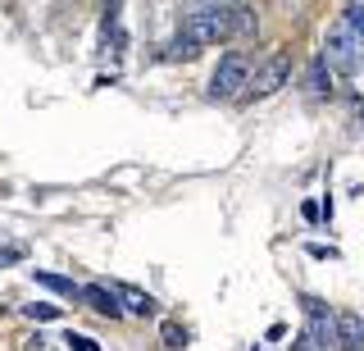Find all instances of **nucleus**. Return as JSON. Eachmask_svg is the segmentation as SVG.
Here are the masks:
<instances>
[{
    "label": "nucleus",
    "mask_w": 364,
    "mask_h": 351,
    "mask_svg": "<svg viewBox=\"0 0 364 351\" xmlns=\"http://www.w3.org/2000/svg\"><path fill=\"white\" fill-rule=\"evenodd\" d=\"M182 32L200 46L210 41H232V5H219V0H200L182 14Z\"/></svg>",
    "instance_id": "nucleus-1"
},
{
    "label": "nucleus",
    "mask_w": 364,
    "mask_h": 351,
    "mask_svg": "<svg viewBox=\"0 0 364 351\" xmlns=\"http://www.w3.org/2000/svg\"><path fill=\"white\" fill-rule=\"evenodd\" d=\"M328 60V69L337 73H360V55H364V41L350 32L346 23H333L323 32V51H318Z\"/></svg>",
    "instance_id": "nucleus-2"
},
{
    "label": "nucleus",
    "mask_w": 364,
    "mask_h": 351,
    "mask_svg": "<svg viewBox=\"0 0 364 351\" xmlns=\"http://www.w3.org/2000/svg\"><path fill=\"white\" fill-rule=\"evenodd\" d=\"M246 83H250V60L242 51H228L219 64H214V73H210V92L214 100H232V96H242L246 92Z\"/></svg>",
    "instance_id": "nucleus-3"
},
{
    "label": "nucleus",
    "mask_w": 364,
    "mask_h": 351,
    "mask_svg": "<svg viewBox=\"0 0 364 351\" xmlns=\"http://www.w3.org/2000/svg\"><path fill=\"white\" fill-rule=\"evenodd\" d=\"M287 78H291V55L287 51H278V55H269L264 60V69L259 73H250V83H246V100H264V96H273V92H282L287 87Z\"/></svg>",
    "instance_id": "nucleus-4"
},
{
    "label": "nucleus",
    "mask_w": 364,
    "mask_h": 351,
    "mask_svg": "<svg viewBox=\"0 0 364 351\" xmlns=\"http://www.w3.org/2000/svg\"><path fill=\"white\" fill-rule=\"evenodd\" d=\"M82 301L96 315H109V320H119V315H123V301H119V292H114L109 283H87V288H82Z\"/></svg>",
    "instance_id": "nucleus-5"
},
{
    "label": "nucleus",
    "mask_w": 364,
    "mask_h": 351,
    "mask_svg": "<svg viewBox=\"0 0 364 351\" xmlns=\"http://www.w3.org/2000/svg\"><path fill=\"white\" fill-rule=\"evenodd\" d=\"M337 351H364V320L355 310H337Z\"/></svg>",
    "instance_id": "nucleus-6"
},
{
    "label": "nucleus",
    "mask_w": 364,
    "mask_h": 351,
    "mask_svg": "<svg viewBox=\"0 0 364 351\" xmlns=\"http://www.w3.org/2000/svg\"><path fill=\"white\" fill-rule=\"evenodd\" d=\"M305 92H310L314 100L333 96V69H328L323 55H314V60H310V73H305Z\"/></svg>",
    "instance_id": "nucleus-7"
},
{
    "label": "nucleus",
    "mask_w": 364,
    "mask_h": 351,
    "mask_svg": "<svg viewBox=\"0 0 364 351\" xmlns=\"http://www.w3.org/2000/svg\"><path fill=\"white\" fill-rule=\"evenodd\" d=\"M109 288L123 297V310H132V315H155V297H151V292L132 288V283H109Z\"/></svg>",
    "instance_id": "nucleus-8"
},
{
    "label": "nucleus",
    "mask_w": 364,
    "mask_h": 351,
    "mask_svg": "<svg viewBox=\"0 0 364 351\" xmlns=\"http://www.w3.org/2000/svg\"><path fill=\"white\" fill-rule=\"evenodd\" d=\"M37 288L60 292V297H68V301H82V288H77L73 278H64V274H50V269H37Z\"/></svg>",
    "instance_id": "nucleus-9"
},
{
    "label": "nucleus",
    "mask_w": 364,
    "mask_h": 351,
    "mask_svg": "<svg viewBox=\"0 0 364 351\" xmlns=\"http://www.w3.org/2000/svg\"><path fill=\"white\" fill-rule=\"evenodd\" d=\"M205 46H200V41H191L187 37V32H182L178 28V37H173V46H164V60H182V64H187V60H196V55H200Z\"/></svg>",
    "instance_id": "nucleus-10"
},
{
    "label": "nucleus",
    "mask_w": 364,
    "mask_h": 351,
    "mask_svg": "<svg viewBox=\"0 0 364 351\" xmlns=\"http://www.w3.org/2000/svg\"><path fill=\"white\" fill-rule=\"evenodd\" d=\"M259 23H255V14H250V5H232V41H242V37H255Z\"/></svg>",
    "instance_id": "nucleus-11"
},
{
    "label": "nucleus",
    "mask_w": 364,
    "mask_h": 351,
    "mask_svg": "<svg viewBox=\"0 0 364 351\" xmlns=\"http://www.w3.org/2000/svg\"><path fill=\"white\" fill-rule=\"evenodd\" d=\"M341 23H346L350 32H355V37L364 41V0H355V5H346L341 9Z\"/></svg>",
    "instance_id": "nucleus-12"
},
{
    "label": "nucleus",
    "mask_w": 364,
    "mask_h": 351,
    "mask_svg": "<svg viewBox=\"0 0 364 351\" xmlns=\"http://www.w3.org/2000/svg\"><path fill=\"white\" fill-rule=\"evenodd\" d=\"M187 342H191V333H187L182 324H173V320H168V324H164V347H168V351H182Z\"/></svg>",
    "instance_id": "nucleus-13"
},
{
    "label": "nucleus",
    "mask_w": 364,
    "mask_h": 351,
    "mask_svg": "<svg viewBox=\"0 0 364 351\" xmlns=\"http://www.w3.org/2000/svg\"><path fill=\"white\" fill-rule=\"evenodd\" d=\"M28 320H37V324H50V320H60V310H55L50 301H32V305H28Z\"/></svg>",
    "instance_id": "nucleus-14"
},
{
    "label": "nucleus",
    "mask_w": 364,
    "mask_h": 351,
    "mask_svg": "<svg viewBox=\"0 0 364 351\" xmlns=\"http://www.w3.org/2000/svg\"><path fill=\"white\" fill-rule=\"evenodd\" d=\"M64 342H68V351H100L91 337H82V333H64Z\"/></svg>",
    "instance_id": "nucleus-15"
},
{
    "label": "nucleus",
    "mask_w": 364,
    "mask_h": 351,
    "mask_svg": "<svg viewBox=\"0 0 364 351\" xmlns=\"http://www.w3.org/2000/svg\"><path fill=\"white\" fill-rule=\"evenodd\" d=\"M18 260H23V246H0V269L18 265Z\"/></svg>",
    "instance_id": "nucleus-16"
},
{
    "label": "nucleus",
    "mask_w": 364,
    "mask_h": 351,
    "mask_svg": "<svg viewBox=\"0 0 364 351\" xmlns=\"http://www.w3.org/2000/svg\"><path fill=\"white\" fill-rule=\"evenodd\" d=\"M301 214H305L310 224H314V219H323V210H318V201H305V206H301Z\"/></svg>",
    "instance_id": "nucleus-17"
},
{
    "label": "nucleus",
    "mask_w": 364,
    "mask_h": 351,
    "mask_svg": "<svg viewBox=\"0 0 364 351\" xmlns=\"http://www.w3.org/2000/svg\"><path fill=\"white\" fill-rule=\"evenodd\" d=\"M310 256H314V260H337L333 246H310Z\"/></svg>",
    "instance_id": "nucleus-18"
},
{
    "label": "nucleus",
    "mask_w": 364,
    "mask_h": 351,
    "mask_svg": "<svg viewBox=\"0 0 364 351\" xmlns=\"http://www.w3.org/2000/svg\"><path fill=\"white\" fill-rule=\"evenodd\" d=\"M219 5H242V0H219Z\"/></svg>",
    "instance_id": "nucleus-19"
},
{
    "label": "nucleus",
    "mask_w": 364,
    "mask_h": 351,
    "mask_svg": "<svg viewBox=\"0 0 364 351\" xmlns=\"http://www.w3.org/2000/svg\"><path fill=\"white\" fill-rule=\"evenodd\" d=\"M291 351H301V347H296V342H291Z\"/></svg>",
    "instance_id": "nucleus-20"
}]
</instances>
